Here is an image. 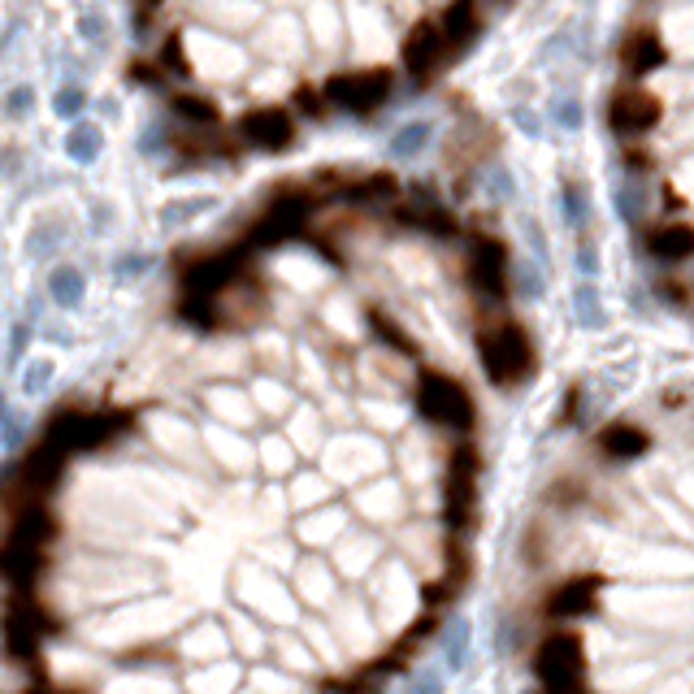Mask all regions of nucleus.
Masks as SVG:
<instances>
[{
    "label": "nucleus",
    "mask_w": 694,
    "mask_h": 694,
    "mask_svg": "<svg viewBox=\"0 0 694 694\" xmlns=\"http://www.w3.org/2000/svg\"><path fill=\"white\" fill-rule=\"evenodd\" d=\"M135 412L131 408H57L44 425V438L65 447L70 456H87L100 447H113L117 438H126L135 430Z\"/></svg>",
    "instance_id": "obj_1"
},
{
    "label": "nucleus",
    "mask_w": 694,
    "mask_h": 694,
    "mask_svg": "<svg viewBox=\"0 0 694 694\" xmlns=\"http://www.w3.org/2000/svg\"><path fill=\"white\" fill-rule=\"evenodd\" d=\"M478 360H482V373H486L491 386L512 391V386L534 377L538 347H534L530 331L521 322H495V326L478 331Z\"/></svg>",
    "instance_id": "obj_2"
},
{
    "label": "nucleus",
    "mask_w": 694,
    "mask_h": 694,
    "mask_svg": "<svg viewBox=\"0 0 694 694\" xmlns=\"http://www.w3.org/2000/svg\"><path fill=\"white\" fill-rule=\"evenodd\" d=\"M412 404H417V412H421L430 425L451 430V434H460V438L473 434V425H478V404H473L469 386H464L460 377L443 373V369H421V373H417Z\"/></svg>",
    "instance_id": "obj_3"
},
{
    "label": "nucleus",
    "mask_w": 694,
    "mask_h": 694,
    "mask_svg": "<svg viewBox=\"0 0 694 694\" xmlns=\"http://www.w3.org/2000/svg\"><path fill=\"white\" fill-rule=\"evenodd\" d=\"M478 478H482V456L469 438H460L443 464V508H438L447 534L456 538H469V530L478 525Z\"/></svg>",
    "instance_id": "obj_4"
},
{
    "label": "nucleus",
    "mask_w": 694,
    "mask_h": 694,
    "mask_svg": "<svg viewBox=\"0 0 694 694\" xmlns=\"http://www.w3.org/2000/svg\"><path fill=\"white\" fill-rule=\"evenodd\" d=\"M534 682L538 694H586V639L573 630H556L534 647Z\"/></svg>",
    "instance_id": "obj_5"
},
{
    "label": "nucleus",
    "mask_w": 694,
    "mask_h": 694,
    "mask_svg": "<svg viewBox=\"0 0 694 694\" xmlns=\"http://www.w3.org/2000/svg\"><path fill=\"white\" fill-rule=\"evenodd\" d=\"M318 213V196L305 191V187H287V191H274V200L265 205V213L248 226V248H278L287 239H296L309 218Z\"/></svg>",
    "instance_id": "obj_6"
},
{
    "label": "nucleus",
    "mask_w": 694,
    "mask_h": 694,
    "mask_svg": "<svg viewBox=\"0 0 694 694\" xmlns=\"http://www.w3.org/2000/svg\"><path fill=\"white\" fill-rule=\"evenodd\" d=\"M395 91V74L386 65H369V70H344V74H331L322 83V96L331 109L351 113V117H369L377 113Z\"/></svg>",
    "instance_id": "obj_7"
},
{
    "label": "nucleus",
    "mask_w": 694,
    "mask_h": 694,
    "mask_svg": "<svg viewBox=\"0 0 694 694\" xmlns=\"http://www.w3.org/2000/svg\"><path fill=\"white\" fill-rule=\"evenodd\" d=\"M248 265H252V248H248V244L222 248V252H209V257H196L191 265H183L178 287H183V296L222 300L226 292H235V287L248 278Z\"/></svg>",
    "instance_id": "obj_8"
},
{
    "label": "nucleus",
    "mask_w": 694,
    "mask_h": 694,
    "mask_svg": "<svg viewBox=\"0 0 694 694\" xmlns=\"http://www.w3.org/2000/svg\"><path fill=\"white\" fill-rule=\"evenodd\" d=\"M604 591H608V573H573L565 582H556L547 595H543V617L547 621H586L604 608Z\"/></svg>",
    "instance_id": "obj_9"
},
{
    "label": "nucleus",
    "mask_w": 694,
    "mask_h": 694,
    "mask_svg": "<svg viewBox=\"0 0 694 694\" xmlns=\"http://www.w3.org/2000/svg\"><path fill=\"white\" fill-rule=\"evenodd\" d=\"M447 44H443V30H438V17H421L404 30V44H399V65L412 83H430L443 65H447Z\"/></svg>",
    "instance_id": "obj_10"
},
{
    "label": "nucleus",
    "mask_w": 694,
    "mask_h": 694,
    "mask_svg": "<svg viewBox=\"0 0 694 694\" xmlns=\"http://www.w3.org/2000/svg\"><path fill=\"white\" fill-rule=\"evenodd\" d=\"M464 278H469V287H473L482 300H491V305L508 300V248H504V239L478 235V239L469 244Z\"/></svg>",
    "instance_id": "obj_11"
},
{
    "label": "nucleus",
    "mask_w": 694,
    "mask_h": 694,
    "mask_svg": "<svg viewBox=\"0 0 694 694\" xmlns=\"http://www.w3.org/2000/svg\"><path fill=\"white\" fill-rule=\"evenodd\" d=\"M660 117H665L660 96L647 91V87H639V83L612 91V100H608V126L617 135H647V131L660 126Z\"/></svg>",
    "instance_id": "obj_12"
},
{
    "label": "nucleus",
    "mask_w": 694,
    "mask_h": 694,
    "mask_svg": "<svg viewBox=\"0 0 694 694\" xmlns=\"http://www.w3.org/2000/svg\"><path fill=\"white\" fill-rule=\"evenodd\" d=\"M239 139L261 152H287L296 144V113L283 104H261L239 117Z\"/></svg>",
    "instance_id": "obj_13"
},
{
    "label": "nucleus",
    "mask_w": 694,
    "mask_h": 694,
    "mask_svg": "<svg viewBox=\"0 0 694 694\" xmlns=\"http://www.w3.org/2000/svg\"><path fill=\"white\" fill-rule=\"evenodd\" d=\"M595 451L612 464H634L652 451V430H643L639 421H608L595 434Z\"/></svg>",
    "instance_id": "obj_14"
},
{
    "label": "nucleus",
    "mask_w": 694,
    "mask_h": 694,
    "mask_svg": "<svg viewBox=\"0 0 694 694\" xmlns=\"http://www.w3.org/2000/svg\"><path fill=\"white\" fill-rule=\"evenodd\" d=\"M665 61H669V48H665V35H660L656 26H639V30H630V39L621 44V65H625L630 78H647V74H656Z\"/></svg>",
    "instance_id": "obj_15"
},
{
    "label": "nucleus",
    "mask_w": 694,
    "mask_h": 694,
    "mask_svg": "<svg viewBox=\"0 0 694 694\" xmlns=\"http://www.w3.org/2000/svg\"><path fill=\"white\" fill-rule=\"evenodd\" d=\"M57 517L44 508V504H30V508H22V512H13V521H9V534L0 538V543H13V547H39V552H48L52 543H57Z\"/></svg>",
    "instance_id": "obj_16"
},
{
    "label": "nucleus",
    "mask_w": 694,
    "mask_h": 694,
    "mask_svg": "<svg viewBox=\"0 0 694 694\" xmlns=\"http://www.w3.org/2000/svg\"><path fill=\"white\" fill-rule=\"evenodd\" d=\"M438 30H443V44H447V57H460L473 44V35L482 30L478 0H447V9L438 13Z\"/></svg>",
    "instance_id": "obj_17"
},
{
    "label": "nucleus",
    "mask_w": 694,
    "mask_h": 694,
    "mask_svg": "<svg viewBox=\"0 0 694 694\" xmlns=\"http://www.w3.org/2000/svg\"><path fill=\"white\" fill-rule=\"evenodd\" d=\"M647 257L660 265H682L694 257V226L691 222H660L647 231Z\"/></svg>",
    "instance_id": "obj_18"
},
{
    "label": "nucleus",
    "mask_w": 694,
    "mask_h": 694,
    "mask_svg": "<svg viewBox=\"0 0 694 694\" xmlns=\"http://www.w3.org/2000/svg\"><path fill=\"white\" fill-rule=\"evenodd\" d=\"M48 565V552L39 547H13V543H0V578L13 586V591H30L35 578L44 573Z\"/></svg>",
    "instance_id": "obj_19"
},
{
    "label": "nucleus",
    "mask_w": 694,
    "mask_h": 694,
    "mask_svg": "<svg viewBox=\"0 0 694 694\" xmlns=\"http://www.w3.org/2000/svg\"><path fill=\"white\" fill-rule=\"evenodd\" d=\"M170 109H174V117L187 122V126H200V131L222 126L218 100H209V96H200V91H174V96H170Z\"/></svg>",
    "instance_id": "obj_20"
},
{
    "label": "nucleus",
    "mask_w": 694,
    "mask_h": 694,
    "mask_svg": "<svg viewBox=\"0 0 694 694\" xmlns=\"http://www.w3.org/2000/svg\"><path fill=\"white\" fill-rule=\"evenodd\" d=\"M395 218H399V226H417V231L438 235V239H451L460 231L456 218L447 209H438V205H404V209H395Z\"/></svg>",
    "instance_id": "obj_21"
},
{
    "label": "nucleus",
    "mask_w": 694,
    "mask_h": 694,
    "mask_svg": "<svg viewBox=\"0 0 694 694\" xmlns=\"http://www.w3.org/2000/svg\"><path fill=\"white\" fill-rule=\"evenodd\" d=\"M543 499H547V508H556V512H578V508L591 504V482L578 478V473H560V478L547 482Z\"/></svg>",
    "instance_id": "obj_22"
},
{
    "label": "nucleus",
    "mask_w": 694,
    "mask_h": 694,
    "mask_svg": "<svg viewBox=\"0 0 694 694\" xmlns=\"http://www.w3.org/2000/svg\"><path fill=\"white\" fill-rule=\"evenodd\" d=\"M364 318H369V331H373L382 344L391 347V351H399V356H417V344H412V339H408V335H404V331H399V326H395V322H391L382 309H369Z\"/></svg>",
    "instance_id": "obj_23"
},
{
    "label": "nucleus",
    "mask_w": 694,
    "mask_h": 694,
    "mask_svg": "<svg viewBox=\"0 0 694 694\" xmlns=\"http://www.w3.org/2000/svg\"><path fill=\"white\" fill-rule=\"evenodd\" d=\"M399 196V183L391 174H373V178H360L356 187H347V200H395Z\"/></svg>",
    "instance_id": "obj_24"
},
{
    "label": "nucleus",
    "mask_w": 694,
    "mask_h": 694,
    "mask_svg": "<svg viewBox=\"0 0 694 694\" xmlns=\"http://www.w3.org/2000/svg\"><path fill=\"white\" fill-rule=\"evenodd\" d=\"M161 70H174L178 78H191L196 70H191V57H187V48H183V35H170L165 44H161V61H157Z\"/></svg>",
    "instance_id": "obj_25"
},
{
    "label": "nucleus",
    "mask_w": 694,
    "mask_h": 694,
    "mask_svg": "<svg viewBox=\"0 0 694 694\" xmlns=\"http://www.w3.org/2000/svg\"><path fill=\"white\" fill-rule=\"evenodd\" d=\"M318 691L322 694H382V686L369 682L364 673H347V678H322Z\"/></svg>",
    "instance_id": "obj_26"
},
{
    "label": "nucleus",
    "mask_w": 694,
    "mask_h": 694,
    "mask_svg": "<svg viewBox=\"0 0 694 694\" xmlns=\"http://www.w3.org/2000/svg\"><path fill=\"white\" fill-rule=\"evenodd\" d=\"M521 556H525V565H530V569H538V565L547 560V530H543V521H530Z\"/></svg>",
    "instance_id": "obj_27"
},
{
    "label": "nucleus",
    "mask_w": 694,
    "mask_h": 694,
    "mask_svg": "<svg viewBox=\"0 0 694 694\" xmlns=\"http://www.w3.org/2000/svg\"><path fill=\"white\" fill-rule=\"evenodd\" d=\"M292 104L305 113V117H326V96H322V87H296V96H292Z\"/></svg>",
    "instance_id": "obj_28"
},
{
    "label": "nucleus",
    "mask_w": 694,
    "mask_h": 694,
    "mask_svg": "<svg viewBox=\"0 0 694 694\" xmlns=\"http://www.w3.org/2000/svg\"><path fill=\"white\" fill-rule=\"evenodd\" d=\"M582 417V386H569L565 395V412H560V425H573Z\"/></svg>",
    "instance_id": "obj_29"
},
{
    "label": "nucleus",
    "mask_w": 694,
    "mask_h": 694,
    "mask_svg": "<svg viewBox=\"0 0 694 694\" xmlns=\"http://www.w3.org/2000/svg\"><path fill=\"white\" fill-rule=\"evenodd\" d=\"M460 652H464V630H451V639H447V660L460 665Z\"/></svg>",
    "instance_id": "obj_30"
},
{
    "label": "nucleus",
    "mask_w": 694,
    "mask_h": 694,
    "mask_svg": "<svg viewBox=\"0 0 694 694\" xmlns=\"http://www.w3.org/2000/svg\"><path fill=\"white\" fill-rule=\"evenodd\" d=\"M78 287H83V283H74V278H70V274H61V278H57V296H61V300H65V305H70V300H74V292H78Z\"/></svg>",
    "instance_id": "obj_31"
},
{
    "label": "nucleus",
    "mask_w": 694,
    "mask_h": 694,
    "mask_svg": "<svg viewBox=\"0 0 694 694\" xmlns=\"http://www.w3.org/2000/svg\"><path fill=\"white\" fill-rule=\"evenodd\" d=\"M665 287V296L673 300V305H686V287H678V283H660Z\"/></svg>",
    "instance_id": "obj_32"
},
{
    "label": "nucleus",
    "mask_w": 694,
    "mask_h": 694,
    "mask_svg": "<svg viewBox=\"0 0 694 694\" xmlns=\"http://www.w3.org/2000/svg\"><path fill=\"white\" fill-rule=\"evenodd\" d=\"M26 694H83V691H61V686H48V682H30Z\"/></svg>",
    "instance_id": "obj_33"
},
{
    "label": "nucleus",
    "mask_w": 694,
    "mask_h": 694,
    "mask_svg": "<svg viewBox=\"0 0 694 694\" xmlns=\"http://www.w3.org/2000/svg\"><path fill=\"white\" fill-rule=\"evenodd\" d=\"M135 4H139V9H148V13H152V9H161V4H165V0H135Z\"/></svg>",
    "instance_id": "obj_34"
}]
</instances>
